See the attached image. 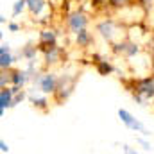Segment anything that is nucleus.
Instances as JSON below:
<instances>
[{
	"label": "nucleus",
	"instance_id": "obj_3",
	"mask_svg": "<svg viewBox=\"0 0 154 154\" xmlns=\"http://www.w3.org/2000/svg\"><path fill=\"white\" fill-rule=\"evenodd\" d=\"M86 16L82 14V13H74V14H70V18H68V25H70V29L74 31V32H79L81 29H84L86 27Z\"/></svg>",
	"mask_w": 154,
	"mask_h": 154
},
{
	"label": "nucleus",
	"instance_id": "obj_1",
	"mask_svg": "<svg viewBox=\"0 0 154 154\" xmlns=\"http://www.w3.org/2000/svg\"><path fill=\"white\" fill-rule=\"evenodd\" d=\"M36 82L39 84L41 91H45V93H52V91H56V90H57V81H56V77L52 75V74L36 77Z\"/></svg>",
	"mask_w": 154,
	"mask_h": 154
},
{
	"label": "nucleus",
	"instance_id": "obj_4",
	"mask_svg": "<svg viewBox=\"0 0 154 154\" xmlns=\"http://www.w3.org/2000/svg\"><path fill=\"white\" fill-rule=\"evenodd\" d=\"M136 93L143 97H154V82L151 79H142L136 84Z\"/></svg>",
	"mask_w": 154,
	"mask_h": 154
},
{
	"label": "nucleus",
	"instance_id": "obj_8",
	"mask_svg": "<svg viewBox=\"0 0 154 154\" xmlns=\"http://www.w3.org/2000/svg\"><path fill=\"white\" fill-rule=\"evenodd\" d=\"M115 50L116 52H124L125 56H134L138 52V47L134 43H120V45L115 47Z\"/></svg>",
	"mask_w": 154,
	"mask_h": 154
},
{
	"label": "nucleus",
	"instance_id": "obj_9",
	"mask_svg": "<svg viewBox=\"0 0 154 154\" xmlns=\"http://www.w3.org/2000/svg\"><path fill=\"white\" fill-rule=\"evenodd\" d=\"M27 79H29V70H27V72H14V74L11 75L13 84H14V86H20V88L27 82Z\"/></svg>",
	"mask_w": 154,
	"mask_h": 154
},
{
	"label": "nucleus",
	"instance_id": "obj_20",
	"mask_svg": "<svg viewBox=\"0 0 154 154\" xmlns=\"http://www.w3.org/2000/svg\"><path fill=\"white\" fill-rule=\"evenodd\" d=\"M9 31H13V32L18 31V25H16V23H9Z\"/></svg>",
	"mask_w": 154,
	"mask_h": 154
},
{
	"label": "nucleus",
	"instance_id": "obj_10",
	"mask_svg": "<svg viewBox=\"0 0 154 154\" xmlns=\"http://www.w3.org/2000/svg\"><path fill=\"white\" fill-rule=\"evenodd\" d=\"M77 43L81 47H88L91 43V36H90V32H86V29H81L77 32Z\"/></svg>",
	"mask_w": 154,
	"mask_h": 154
},
{
	"label": "nucleus",
	"instance_id": "obj_13",
	"mask_svg": "<svg viewBox=\"0 0 154 154\" xmlns=\"http://www.w3.org/2000/svg\"><path fill=\"white\" fill-rule=\"evenodd\" d=\"M57 57H59V48L56 45H52L50 50H47V54H45V61L47 63H56Z\"/></svg>",
	"mask_w": 154,
	"mask_h": 154
},
{
	"label": "nucleus",
	"instance_id": "obj_18",
	"mask_svg": "<svg viewBox=\"0 0 154 154\" xmlns=\"http://www.w3.org/2000/svg\"><path fill=\"white\" fill-rule=\"evenodd\" d=\"M109 2H111L113 5H116V7H120V5H125L129 0H109Z\"/></svg>",
	"mask_w": 154,
	"mask_h": 154
},
{
	"label": "nucleus",
	"instance_id": "obj_19",
	"mask_svg": "<svg viewBox=\"0 0 154 154\" xmlns=\"http://www.w3.org/2000/svg\"><path fill=\"white\" fill-rule=\"evenodd\" d=\"M0 151H2V152H7V151H9V147L5 145V142H2V143H0Z\"/></svg>",
	"mask_w": 154,
	"mask_h": 154
},
{
	"label": "nucleus",
	"instance_id": "obj_2",
	"mask_svg": "<svg viewBox=\"0 0 154 154\" xmlns=\"http://www.w3.org/2000/svg\"><path fill=\"white\" fill-rule=\"evenodd\" d=\"M118 116H120V120H122L127 127H131V129H134V131H143V133H145V127H143L134 116L131 115L129 111H125V109H118Z\"/></svg>",
	"mask_w": 154,
	"mask_h": 154
},
{
	"label": "nucleus",
	"instance_id": "obj_16",
	"mask_svg": "<svg viewBox=\"0 0 154 154\" xmlns=\"http://www.w3.org/2000/svg\"><path fill=\"white\" fill-rule=\"evenodd\" d=\"M34 56H36V47H31V45H29V47L23 50V57H27V59H32Z\"/></svg>",
	"mask_w": 154,
	"mask_h": 154
},
{
	"label": "nucleus",
	"instance_id": "obj_12",
	"mask_svg": "<svg viewBox=\"0 0 154 154\" xmlns=\"http://www.w3.org/2000/svg\"><path fill=\"white\" fill-rule=\"evenodd\" d=\"M39 38H41V43H43V45H48V47L56 45V34H54L52 31H43Z\"/></svg>",
	"mask_w": 154,
	"mask_h": 154
},
{
	"label": "nucleus",
	"instance_id": "obj_7",
	"mask_svg": "<svg viewBox=\"0 0 154 154\" xmlns=\"http://www.w3.org/2000/svg\"><path fill=\"white\" fill-rule=\"evenodd\" d=\"M113 29H115V23H113L111 20H106V22L99 23V32H100L104 38H108V39L113 38Z\"/></svg>",
	"mask_w": 154,
	"mask_h": 154
},
{
	"label": "nucleus",
	"instance_id": "obj_11",
	"mask_svg": "<svg viewBox=\"0 0 154 154\" xmlns=\"http://www.w3.org/2000/svg\"><path fill=\"white\" fill-rule=\"evenodd\" d=\"M27 7L31 9V13L39 14L43 11V7H45V2L43 0H27Z\"/></svg>",
	"mask_w": 154,
	"mask_h": 154
},
{
	"label": "nucleus",
	"instance_id": "obj_6",
	"mask_svg": "<svg viewBox=\"0 0 154 154\" xmlns=\"http://www.w3.org/2000/svg\"><path fill=\"white\" fill-rule=\"evenodd\" d=\"M11 63H13V56L9 52V45H2L0 47V66L7 68Z\"/></svg>",
	"mask_w": 154,
	"mask_h": 154
},
{
	"label": "nucleus",
	"instance_id": "obj_14",
	"mask_svg": "<svg viewBox=\"0 0 154 154\" xmlns=\"http://www.w3.org/2000/svg\"><path fill=\"white\" fill-rule=\"evenodd\" d=\"M25 4H27V0H16L14 5H13V14H20L22 9L25 7Z\"/></svg>",
	"mask_w": 154,
	"mask_h": 154
},
{
	"label": "nucleus",
	"instance_id": "obj_17",
	"mask_svg": "<svg viewBox=\"0 0 154 154\" xmlns=\"http://www.w3.org/2000/svg\"><path fill=\"white\" fill-rule=\"evenodd\" d=\"M31 100H32L36 106H41V108L47 104V100H45V99H39V97H34V95H31Z\"/></svg>",
	"mask_w": 154,
	"mask_h": 154
},
{
	"label": "nucleus",
	"instance_id": "obj_5",
	"mask_svg": "<svg viewBox=\"0 0 154 154\" xmlns=\"http://www.w3.org/2000/svg\"><path fill=\"white\" fill-rule=\"evenodd\" d=\"M13 90H9V88H4L2 91H0V113L4 115V111H5V108H9V106H13Z\"/></svg>",
	"mask_w": 154,
	"mask_h": 154
},
{
	"label": "nucleus",
	"instance_id": "obj_15",
	"mask_svg": "<svg viewBox=\"0 0 154 154\" xmlns=\"http://www.w3.org/2000/svg\"><path fill=\"white\" fill-rule=\"evenodd\" d=\"M111 70H113V68H111V65H108L106 61H99V72H100L102 75H108Z\"/></svg>",
	"mask_w": 154,
	"mask_h": 154
}]
</instances>
